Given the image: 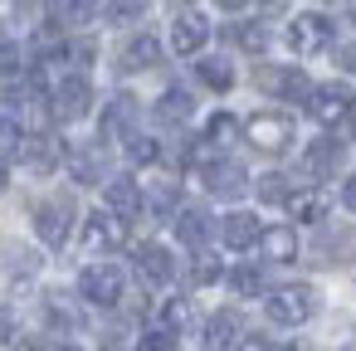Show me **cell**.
Returning a JSON list of instances; mask_svg holds the SVG:
<instances>
[{"label":"cell","instance_id":"cell-1","mask_svg":"<svg viewBox=\"0 0 356 351\" xmlns=\"http://www.w3.org/2000/svg\"><path fill=\"white\" fill-rule=\"evenodd\" d=\"M268 317L278 327H302L317 317V288L312 283H283L268 293Z\"/></svg>","mask_w":356,"mask_h":351},{"label":"cell","instance_id":"cell-2","mask_svg":"<svg viewBox=\"0 0 356 351\" xmlns=\"http://www.w3.org/2000/svg\"><path fill=\"white\" fill-rule=\"evenodd\" d=\"M244 137H249V147H259L264 156H283V152L293 147V117H288V113H254V117L244 122Z\"/></svg>","mask_w":356,"mask_h":351},{"label":"cell","instance_id":"cell-3","mask_svg":"<svg viewBox=\"0 0 356 351\" xmlns=\"http://www.w3.org/2000/svg\"><path fill=\"white\" fill-rule=\"evenodd\" d=\"M79 293L93 302V307H118L122 302V268L118 263H88L83 273H79Z\"/></svg>","mask_w":356,"mask_h":351},{"label":"cell","instance_id":"cell-4","mask_svg":"<svg viewBox=\"0 0 356 351\" xmlns=\"http://www.w3.org/2000/svg\"><path fill=\"white\" fill-rule=\"evenodd\" d=\"M69 229H74V200H69V195H54V200H40V205H35V234H40L49 249H64Z\"/></svg>","mask_w":356,"mask_h":351},{"label":"cell","instance_id":"cell-5","mask_svg":"<svg viewBox=\"0 0 356 351\" xmlns=\"http://www.w3.org/2000/svg\"><path fill=\"white\" fill-rule=\"evenodd\" d=\"M127 244V220H118L113 210H93L83 220V249L88 254H113Z\"/></svg>","mask_w":356,"mask_h":351},{"label":"cell","instance_id":"cell-6","mask_svg":"<svg viewBox=\"0 0 356 351\" xmlns=\"http://www.w3.org/2000/svg\"><path fill=\"white\" fill-rule=\"evenodd\" d=\"M351 108H356V98L346 93V83H322V88H312V98H307V113H312L322 127H341V122L351 117Z\"/></svg>","mask_w":356,"mask_h":351},{"label":"cell","instance_id":"cell-7","mask_svg":"<svg viewBox=\"0 0 356 351\" xmlns=\"http://www.w3.org/2000/svg\"><path fill=\"white\" fill-rule=\"evenodd\" d=\"M332 44V20L327 15H298L288 25V49L293 54H322Z\"/></svg>","mask_w":356,"mask_h":351},{"label":"cell","instance_id":"cell-8","mask_svg":"<svg viewBox=\"0 0 356 351\" xmlns=\"http://www.w3.org/2000/svg\"><path fill=\"white\" fill-rule=\"evenodd\" d=\"M88 113H93V88H88L83 74H69V79L54 88V117L79 122V117H88Z\"/></svg>","mask_w":356,"mask_h":351},{"label":"cell","instance_id":"cell-9","mask_svg":"<svg viewBox=\"0 0 356 351\" xmlns=\"http://www.w3.org/2000/svg\"><path fill=\"white\" fill-rule=\"evenodd\" d=\"M205 190L210 195H220V200H239L244 190H249V171L239 166V161H205Z\"/></svg>","mask_w":356,"mask_h":351},{"label":"cell","instance_id":"cell-10","mask_svg":"<svg viewBox=\"0 0 356 351\" xmlns=\"http://www.w3.org/2000/svg\"><path fill=\"white\" fill-rule=\"evenodd\" d=\"M142 205H147V195H142V186L132 181V176H113L108 186H103V210H113L118 220H137L142 215Z\"/></svg>","mask_w":356,"mask_h":351},{"label":"cell","instance_id":"cell-11","mask_svg":"<svg viewBox=\"0 0 356 351\" xmlns=\"http://www.w3.org/2000/svg\"><path fill=\"white\" fill-rule=\"evenodd\" d=\"M132 263H137V278H142L147 288H166V283L176 278V259H171L166 244H142Z\"/></svg>","mask_w":356,"mask_h":351},{"label":"cell","instance_id":"cell-12","mask_svg":"<svg viewBox=\"0 0 356 351\" xmlns=\"http://www.w3.org/2000/svg\"><path fill=\"white\" fill-rule=\"evenodd\" d=\"M205 40H210V20L200 15V10H181L176 15V25H171V49L176 54H200L205 49Z\"/></svg>","mask_w":356,"mask_h":351},{"label":"cell","instance_id":"cell-13","mask_svg":"<svg viewBox=\"0 0 356 351\" xmlns=\"http://www.w3.org/2000/svg\"><path fill=\"white\" fill-rule=\"evenodd\" d=\"M259 83H264L273 98H283V103H307V98H312L307 74H302V69H293V64H288V69H264V74H259Z\"/></svg>","mask_w":356,"mask_h":351},{"label":"cell","instance_id":"cell-14","mask_svg":"<svg viewBox=\"0 0 356 351\" xmlns=\"http://www.w3.org/2000/svg\"><path fill=\"white\" fill-rule=\"evenodd\" d=\"M132 122H137V98L132 93H113V103L103 108V122H98V142L132 137Z\"/></svg>","mask_w":356,"mask_h":351},{"label":"cell","instance_id":"cell-15","mask_svg":"<svg viewBox=\"0 0 356 351\" xmlns=\"http://www.w3.org/2000/svg\"><path fill=\"white\" fill-rule=\"evenodd\" d=\"M20 161H25L35 176H49V171L64 161V142H59V137H49V132H30V137H25V147H20Z\"/></svg>","mask_w":356,"mask_h":351},{"label":"cell","instance_id":"cell-16","mask_svg":"<svg viewBox=\"0 0 356 351\" xmlns=\"http://www.w3.org/2000/svg\"><path fill=\"white\" fill-rule=\"evenodd\" d=\"M220 239H225V249H254V244L264 239V225H259V215H249V210H229V215L220 220Z\"/></svg>","mask_w":356,"mask_h":351},{"label":"cell","instance_id":"cell-17","mask_svg":"<svg viewBox=\"0 0 356 351\" xmlns=\"http://www.w3.org/2000/svg\"><path fill=\"white\" fill-rule=\"evenodd\" d=\"M69 176L79 181V186H103V181H113L108 176V161H103V147H74L69 152Z\"/></svg>","mask_w":356,"mask_h":351},{"label":"cell","instance_id":"cell-18","mask_svg":"<svg viewBox=\"0 0 356 351\" xmlns=\"http://www.w3.org/2000/svg\"><path fill=\"white\" fill-rule=\"evenodd\" d=\"M244 336H239V317L225 307V312H210L205 317V336H200V351H234Z\"/></svg>","mask_w":356,"mask_h":351},{"label":"cell","instance_id":"cell-19","mask_svg":"<svg viewBox=\"0 0 356 351\" xmlns=\"http://www.w3.org/2000/svg\"><path fill=\"white\" fill-rule=\"evenodd\" d=\"M156 64H161V44H156L152 35L127 40L122 54H118V69H122V74H147V69H156Z\"/></svg>","mask_w":356,"mask_h":351},{"label":"cell","instance_id":"cell-20","mask_svg":"<svg viewBox=\"0 0 356 351\" xmlns=\"http://www.w3.org/2000/svg\"><path fill=\"white\" fill-rule=\"evenodd\" d=\"M283 210L293 220H302V225H317L327 215V190L322 186H293V195L283 200Z\"/></svg>","mask_w":356,"mask_h":351},{"label":"cell","instance_id":"cell-21","mask_svg":"<svg viewBox=\"0 0 356 351\" xmlns=\"http://www.w3.org/2000/svg\"><path fill=\"white\" fill-rule=\"evenodd\" d=\"M210 229H215V220H210L200 205H186V210H176V239H181V244L200 249V244L210 239Z\"/></svg>","mask_w":356,"mask_h":351},{"label":"cell","instance_id":"cell-22","mask_svg":"<svg viewBox=\"0 0 356 351\" xmlns=\"http://www.w3.org/2000/svg\"><path fill=\"white\" fill-rule=\"evenodd\" d=\"M259 249H264V259H268V263H293V259H298V229L273 225V229H264Z\"/></svg>","mask_w":356,"mask_h":351},{"label":"cell","instance_id":"cell-23","mask_svg":"<svg viewBox=\"0 0 356 351\" xmlns=\"http://www.w3.org/2000/svg\"><path fill=\"white\" fill-rule=\"evenodd\" d=\"M337 161H341V142H337V137H322V142H312V147L302 152V171H307V176H332Z\"/></svg>","mask_w":356,"mask_h":351},{"label":"cell","instance_id":"cell-24","mask_svg":"<svg viewBox=\"0 0 356 351\" xmlns=\"http://www.w3.org/2000/svg\"><path fill=\"white\" fill-rule=\"evenodd\" d=\"M191 113H195V103H191V93H186V88H166V93L156 98V117H161L166 127L191 122Z\"/></svg>","mask_w":356,"mask_h":351},{"label":"cell","instance_id":"cell-25","mask_svg":"<svg viewBox=\"0 0 356 351\" xmlns=\"http://www.w3.org/2000/svg\"><path fill=\"white\" fill-rule=\"evenodd\" d=\"M98 15V0H54V25L64 30H83Z\"/></svg>","mask_w":356,"mask_h":351},{"label":"cell","instance_id":"cell-26","mask_svg":"<svg viewBox=\"0 0 356 351\" xmlns=\"http://www.w3.org/2000/svg\"><path fill=\"white\" fill-rule=\"evenodd\" d=\"M44 312H49V322L64 327V332L83 327V312H79V302H74L69 293H49V297H44Z\"/></svg>","mask_w":356,"mask_h":351},{"label":"cell","instance_id":"cell-27","mask_svg":"<svg viewBox=\"0 0 356 351\" xmlns=\"http://www.w3.org/2000/svg\"><path fill=\"white\" fill-rule=\"evenodd\" d=\"M195 79H200L205 88H215V93H229V88H234V69H229L225 59H200V64H195Z\"/></svg>","mask_w":356,"mask_h":351},{"label":"cell","instance_id":"cell-28","mask_svg":"<svg viewBox=\"0 0 356 351\" xmlns=\"http://www.w3.org/2000/svg\"><path fill=\"white\" fill-rule=\"evenodd\" d=\"M205 142H210V147H234V142H239V117H234V113H215V117L205 122Z\"/></svg>","mask_w":356,"mask_h":351},{"label":"cell","instance_id":"cell-29","mask_svg":"<svg viewBox=\"0 0 356 351\" xmlns=\"http://www.w3.org/2000/svg\"><path fill=\"white\" fill-rule=\"evenodd\" d=\"M229 288H234L239 297H259V293H264V268H259V263H239V268H229Z\"/></svg>","mask_w":356,"mask_h":351},{"label":"cell","instance_id":"cell-30","mask_svg":"<svg viewBox=\"0 0 356 351\" xmlns=\"http://www.w3.org/2000/svg\"><path fill=\"white\" fill-rule=\"evenodd\" d=\"M103 10H108V20H113V25H137V20L152 10V0H108Z\"/></svg>","mask_w":356,"mask_h":351},{"label":"cell","instance_id":"cell-31","mask_svg":"<svg viewBox=\"0 0 356 351\" xmlns=\"http://www.w3.org/2000/svg\"><path fill=\"white\" fill-rule=\"evenodd\" d=\"M127 161H132V166H156V161H161V147H156L152 137L132 132V137H127Z\"/></svg>","mask_w":356,"mask_h":351},{"label":"cell","instance_id":"cell-32","mask_svg":"<svg viewBox=\"0 0 356 351\" xmlns=\"http://www.w3.org/2000/svg\"><path fill=\"white\" fill-rule=\"evenodd\" d=\"M0 254H6L0 263H6L10 273H35V268H40V254H35V249H20V244H0Z\"/></svg>","mask_w":356,"mask_h":351},{"label":"cell","instance_id":"cell-33","mask_svg":"<svg viewBox=\"0 0 356 351\" xmlns=\"http://www.w3.org/2000/svg\"><path fill=\"white\" fill-rule=\"evenodd\" d=\"M20 147H25V132H20L10 117H0V166H6V161H20Z\"/></svg>","mask_w":356,"mask_h":351},{"label":"cell","instance_id":"cell-34","mask_svg":"<svg viewBox=\"0 0 356 351\" xmlns=\"http://www.w3.org/2000/svg\"><path fill=\"white\" fill-rule=\"evenodd\" d=\"M234 40H239V49H249V54H264V49H268V25L244 20V25L234 30Z\"/></svg>","mask_w":356,"mask_h":351},{"label":"cell","instance_id":"cell-35","mask_svg":"<svg viewBox=\"0 0 356 351\" xmlns=\"http://www.w3.org/2000/svg\"><path fill=\"white\" fill-rule=\"evenodd\" d=\"M254 190H259V200H278V205L293 195V186H288V176H283V171H268V176H259V186H254Z\"/></svg>","mask_w":356,"mask_h":351},{"label":"cell","instance_id":"cell-36","mask_svg":"<svg viewBox=\"0 0 356 351\" xmlns=\"http://www.w3.org/2000/svg\"><path fill=\"white\" fill-rule=\"evenodd\" d=\"M186 322H191V302H186V297H166V302H161V322H156V327L181 332Z\"/></svg>","mask_w":356,"mask_h":351},{"label":"cell","instance_id":"cell-37","mask_svg":"<svg viewBox=\"0 0 356 351\" xmlns=\"http://www.w3.org/2000/svg\"><path fill=\"white\" fill-rule=\"evenodd\" d=\"M20 59H25L20 44H15L6 30H0V79H15V74H20Z\"/></svg>","mask_w":356,"mask_h":351},{"label":"cell","instance_id":"cell-38","mask_svg":"<svg viewBox=\"0 0 356 351\" xmlns=\"http://www.w3.org/2000/svg\"><path fill=\"white\" fill-rule=\"evenodd\" d=\"M137 351H176V332H166V327H147L142 341H137Z\"/></svg>","mask_w":356,"mask_h":351},{"label":"cell","instance_id":"cell-39","mask_svg":"<svg viewBox=\"0 0 356 351\" xmlns=\"http://www.w3.org/2000/svg\"><path fill=\"white\" fill-rule=\"evenodd\" d=\"M191 278H195L200 288H205V283H215V278H220V259L200 249V254H195V268H191Z\"/></svg>","mask_w":356,"mask_h":351},{"label":"cell","instance_id":"cell-40","mask_svg":"<svg viewBox=\"0 0 356 351\" xmlns=\"http://www.w3.org/2000/svg\"><path fill=\"white\" fill-rule=\"evenodd\" d=\"M341 249H356V234H337V239H322V254H341Z\"/></svg>","mask_w":356,"mask_h":351},{"label":"cell","instance_id":"cell-41","mask_svg":"<svg viewBox=\"0 0 356 351\" xmlns=\"http://www.w3.org/2000/svg\"><path fill=\"white\" fill-rule=\"evenodd\" d=\"M6 341H15V317L0 307V346H6Z\"/></svg>","mask_w":356,"mask_h":351},{"label":"cell","instance_id":"cell-42","mask_svg":"<svg viewBox=\"0 0 356 351\" xmlns=\"http://www.w3.org/2000/svg\"><path fill=\"white\" fill-rule=\"evenodd\" d=\"M171 200H176V186H166V181H161V186L152 190V205H161V210H166Z\"/></svg>","mask_w":356,"mask_h":351},{"label":"cell","instance_id":"cell-43","mask_svg":"<svg viewBox=\"0 0 356 351\" xmlns=\"http://www.w3.org/2000/svg\"><path fill=\"white\" fill-rule=\"evenodd\" d=\"M341 205L356 215V176H346V181H341Z\"/></svg>","mask_w":356,"mask_h":351},{"label":"cell","instance_id":"cell-44","mask_svg":"<svg viewBox=\"0 0 356 351\" xmlns=\"http://www.w3.org/2000/svg\"><path fill=\"white\" fill-rule=\"evenodd\" d=\"M234 351H273V341H268V336H244Z\"/></svg>","mask_w":356,"mask_h":351},{"label":"cell","instance_id":"cell-45","mask_svg":"<svg viewBox=\"0 0 356 351\" xmlns=\"http://www.w3.org/2000/svg\"><path fill=\"white\" fill-rule=\"evenodd\" d=\"M337 59H341V69H346V74H356V44H341V54H337Z\"/></svg>","mask_w":356,"mask_h":351},{"label":"cell","instance_id":"cell-46","mask_svg":"<svg viewBox=\"0 0 356 351\" xmlns=\"http://www.w3.org/2000/svg\"><path fill=\"white\" fill-rule=\"evenodd\" d=\"M215 6H220V10H244L249 0H215Z\"/></svg>","mask_w":356,"mask_h":351},{"label":"cell","instance_id":"cell-47","mask_svg":"<svg viewBox=\"0 0 356 351\" xmlns=\"http://www.w3.org/2000/svg\"><path fill=\"white\" fill-rule=\"evenodd\" d=\"M346 127H351V132H356V108H351V117H346Z\"/></svg>","mask_w":356,"mask_h":351},{"label":"cell","instance_id":"cell-48","mask_svg":"<svg viewBox=\"0 0 356 351\" xmlns=\"http://www.w3.org/2000/svg\"><path fill=\"white\" fill-rule=\"evenodd\" d=\"M264 6H268V10H278V6H283V0H264Z\"/></svg>","mask_w":356,"mask_h":351},{"label":"cell","instance_id":"cell-49","mask_svg":"<svg viewBox=\"0 0 356 351\" xmlns=\"http://www.w3.org/2000/svg\"><path fill=\"white\" fill-rule=\"evenodd\" d=\"M0 190H6V166H0Z\"/></svg>","mask_w":356,"mask_h":351},{"label":"cell","instance_id":"cell-50","mask_svg":"<svg viewBox=\"0 0 356 351\" xmlns=\"http://www.w3.org/2000/svg\"><path fill=\"white\" fill-rule=\"evenodd\" d=\"M59 351H79V346H59Z\"/></svg>","mask_w":356,"mask_h":351},{"label":"cell","instance_id":"cell-51","mask_svg":"<svg viewBox=\"0 0 356 351\" xmlns=\"http://www.w3.org/2000/svg\"><path fill=\"white\" fill-rule=\"evenodd\" d=\"M332 6H337V0H332Z\"/></svg>","mask_w":356,"mask_h":351}]
</instances>
